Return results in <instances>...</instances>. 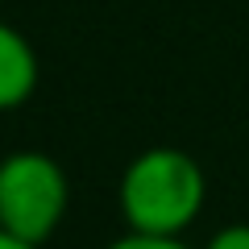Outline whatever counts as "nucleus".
<instances>
[{
    "label": "nucleus",
    "mask_w": 249,
    "mask_h": 249,
    "mask_svg": "<svg viewBox=\"0 0 249 249\" xmlns=\"http://www.w3.org/2000/svg\"><path fill=\"white\" fill-rule=\"evenodd\" d=\"M116 204L129 232L183 237L204 216L208 175L178 145H150L121 170Z\"/></svg>",
    "instance_id": "obj_1"
},
{
    "label": "nucleus",
    "mask_w": 249,
    "mask_h": 249,
    "mask_svg": "<svg viewBox=\"0 0 249 249\" xmlns=\"http://www.w3.org/2000/svg\"><path fill=\"white\" fill-rule=\"evenodd\" d=\"M71 204L67 170L42 150L0 158V229L29 245H46Z\"/></svg>",
    "instance_id": "obj_2"
},
{
    "label": "nucleus",
    "mask_w": 249,
    "mask_h": 249,
    "mask_svg": "<svg viewBox=\"0 0 249 249\" xmlns=\"http://www.w3.org/2000/svg\"><path fill=\"white\" fill-rule=\"evenodd\" d=\"M37 88V54L17 25L0 21V112L21 108Z\"/></svg>",
    "instance_id": "obj_3"
},
{
    "label": "nucleus",
    "mask_w": 249,
    "mask_h": 249,
    "mask_svg": "<svg viewBox=\"0 0 249 249\" xmlns=\"http://www.w3.org/2000/svg\"><path fill=\"white\" fill-rule=\"evenodd\" d=\"M104 249H191L183 237H150V232H124Z\"/></svg>",
    "instance_id": "obj_4"
},
{
    "label": "nucleus",
    "mask_w": 249,
    "mask_h": 249,
    "mask_svg": "<svg viewBox=\"0 0 249 249\" xmlns=\"http://www.w3.org/2000/svg\"><path fill=\"white\" fill-rule=\"evenodd\" d=\"M204 249H249V224L237 220V224H224V229H216L212 237L204 241Z\"/></svg>",
    "instance_id": "obj_5"
},
{
    "label": "nucleus",
    "mask_w": 249,
    "mask_h": 249,
    "mask_svg": "<svg viewBox=\"0 0 249 249\" xmlns=\"http://www.w3.org/2000/svg\"><path fill=\"white\" fill-rule=\"evenodd\" d=\"M0 249H42V245H29V241H21V237H13V232L0 229Z\"/></svg>",
    "instance_id": "obj_6"
}]
</instances>
